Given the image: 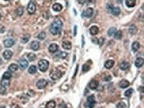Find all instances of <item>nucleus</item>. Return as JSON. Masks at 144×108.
Listing matches in <instances>:
<instances>
[{
	"instance_id": "nucleus-1",
	"label": "nucleus",
	"mask_w": 144,
	"mask_h": 108,
	"mask_svg": "<svg viewBox=\"0 0 144 108\" xmlns=\"http://www.w3.org/2000/svg\"><path fill=\"white\" fill-rule=\"evenodd\" d=\"M62 27V23L61 20H55L51 24V27H50V32L53 35H57L58 34L61 30Z\"/></svg>"
},
{
	"instance_id": "nucleus-2",
	"label": "nucleus",
	"mask_w": 144,
	"mask_h": 108,
	"mask_svg": "<svg viewBox=\"0 0 144 108\" xmlns=\"http://www.w3.org/2000/svg\"><path fill=\"white\" fill-rule=\"evenodd\" d=\"M62 73L61 72V71H60L58 68H53L51 70V72H50V77L51 79L54 80L60 79L62 77Z\"/></svg>"
},
{
	"instance_id": "nucleus-3",
	"label": "nucleus",
	"mask_w": 144,
	"mask_h": 108,
	"mask_svg": "<svg viewBox=\"0 0 144 108\" xmlns=\"http://www.w3.org/2000/svg\"><path fill=\"white\" fill-rule=\"evenodd\" d=\"M38 65H39V70L41 72H45L49 68V61H47V60H41L38 63Z\"/></svg>"
},
{
	"instance_id": "nucleus-4",
	"label": "nucleus",
	"mask_w": 144,
	"mask_h": 108,
	"mask_svg": "<svg viewBox=\"0 0 144 108\" xmlns=\"http://www.w3.org/2000/svg\"><path fill=\"white\" fill-rule=\"evenodd\" d=\"M87 105L89 108H93L96 105V100L94 96H90L88 97L87 100Z\"/></svg>"
},
{
	"instance_id": "nucleus-5",
	"label": "nucleus",
	"mask_w": 144,
	"mask_h": 108,
	"mask_svg": "<svg viewBox=\"0 0 144 108\" xmlns=\"http://www.w3.org/2000/svg\"><path fill=\"white\" fill-rule=\"evenodd\" d=\"M94 10L92 8H88L87 9H86L85 11H84V12L82 13V17H92L93 15Z\"/></svg>"
},
{
	"instance_id": "nucleus-6",
	"label": "nucleus",
	"mask_w": 144,
	"mask_h": 108,
	"mask_svg": "<svg viewBox=\"0 0 144 108\" xmlns=\"http://www.w3.org/2000/svg\"><path fill=\"white\" fill-rule=\"evenodd\" d=\"M47 84H48V82H47L46 80L42 79V80H40L37 82V87L38 88V89H44L47 86Z\"/></svg>"
},
{
	"instance_id": "nucleus-7",
	"label": "nucleus",
	"mask_w": 144,
	"mask_h": 108,
	"mask_svg": "<svg viewBox=\"0 0 144 108\" xmlns=\"http://www.w3.org/2000/svg\"><path fill=\"white\" fill-rule=\"evenodd\" d=\"M36 11V6L35 4H33L32 1H30L27 6V11L29 14H33Z\"/></svg>"
},
{
	"instance_id": "nucleus-8",
	"label": "nucleus",
	"mask_w": 144,
	"mask_h": 108,
	"mask_svg": "<svg viewBox=\"0 0 144 108\" xmlns=\"http://www.w3.org/2000/svg\"><path fill=\"white\" fill-rule=\"evenodd\" d=\"M14 43H15V41L13 39H7L4 41V46H5L6 48L11 47L14 45Z\"/></svg>"
},
{
	"instance_id": "nucleus-9",
	"label": "nucleus",
	"mask_w": 144,
	"mask_h": 108,
	"mask_svg": "<svg viewBox=\"0 0 144 108\" xmlns=\"http://www.w3.org/2000/svg\"><path fill=\"white\" fill-rule=\"evenodd\" d=\"M19 67L21 68V69L24 70L28 66V61L25 59H21L19 62Z\"/></svg>"
},
{
	"instance_id": "nucleus-10",
	"label": "nucleus",
	"mask_w": 144,
	"mask_h": 108,
	"mask_svg": "<svg viewBox=\"0 0 144 108\" xmlns=\"http://www.w3.org/2000/svg\"><path fill=\"white\" fill-rule=\"evenodd\" d=\"M13 52L9 50H6L5 51H4V53H3V56L5 59L6 60H9L10 58H11L12 56H13Z\"/></svg>"
},
{
	"instance_id": "nucleus-11",
	"label": "nucleus",
	"mask_w": 144,
	"mask_h": 108,
	"mask_svg": "<svg viewBox=\"0 0 144 108\" xmlns=\"http://www.w3.org/2000/svg\"><path fill=\"white\" fill-rule=\"evenodd\" d=\"M40 47V43L37 41H34L31 43V48L33 50H38Z\"/></svg>"
},
{
	"instance_id": "nucleus-12",
	"label": "nucleus",
	"mask_w": 144,
	"mask_h": 108,
	"mask_svg": "<svg viewBox=\"0 0 144 108\" xmlns=\"http://www.w3.org/2000/svg\"><path fill=\"white\" fill-rule=\"evenodd\" d=\"M62 47L63 48L66 49V50H70L72 48V44L70 41H64L62 42Z\"/></svg>"
},
{
	"instance_id": "nucleus-13",
	"label": "nucleus",
	"mask_w": 144,
	"mask_h": 108,
	"mask_svg": "<svg viewBox=\"0 0 144 108\" xmlns=\"http://www.w3.org/2000/svg\"><path fill=\"white\" fill-rule=\"evenodd\" d=\"M98 86V82L94 80L89 83V88L91 89H96Z\"/></svg>"
},
{
	"instance_id": "nucleus-14",
	"label": "nucleus",
	"mask_w": 144,
	"mask_h": 108,
	"mask_svg": "<svg viewBox=\"0 0 144 108\" xmlns=\"http://www.w3.org/2000/svg\"><path fill=\"white\" fill-rule=\"evenodd\" d=\"M58 45H57V44H55V43L51 44V45L49 46V51H50L51 52H52V53H54L55 52H57V51L58 50Z\"/></svg>"
},
{
	"instance_id": "nucleus-15",
	"label": "nucleus",
	"mask_w": 144,
	"mask_h": 108,
	"mask_svg": "<svg viewBox=\"0 0 144 108\" xmlns=\"http://www.w3.org/2000/svg\"><path fill=\"white\" fill-rule=\"evenodd\" d=\"M144 64V59L142 58H137L136 60L135 65L137 68H141Z\"/></svg>"
},
{
	"instance_id": "nucleus-16",
	"label": "nucleus",
	"mask_w": 144,
	"mask_h": 108,
	"mask_svg": "<svg viewBox=\"0 0 144 108\" xmlns=\"http://www.w3.org/2000/svg\"><path fill=\"white\" fill-rule=\"evenodd\" d=\"M99 29L97 26H92L90 29V33L92 35H96L98 33Z\"/></svg>"
},
{
	"instance_id": "nucleus-17",
	"label": "nucleus",
	"mask_w": 144,
	"mask_h": 108,
	"mask_svg": "<svg viewBox=\"0 0 144 108\" xmlns=\"http://www.w3.org/2000/svg\"><path fill=\"white\" fill-rule=\"evenodd\" d=\"M119 85H120V87L121 88H126L127 87H128L129 86V82L126 80H122L121 81H120Z\"/></svg>"
},
{
	"instance_id": "nucleus-18",
	"label": "nucleus",
	"mask_w": 144,
	"mask_h": 108,
	"mask_svg": "<svg viewBox=\"0 0 144 108\" xmlns=\"http://www.w3.org/2000/svg\"><path fill=\"white\" fill-rule=\"evenodd\" d=\"M136 4V0H125V5L128 7H133Z\"/></svg>"
},
{
	"instance_id": "nucleus-19",
	"label": "nucleus",
	"mask_w": 144,
	"mask_h": 108,
	"mask_svg": "<svg viewBox=\"0 0 144 108\" xmlns=\"http://www.w3.org/2000/svg\"><path fill=\"white\" fill-rule=\"evenodd\" d=\"M53 9L55 11L60 12L62 9V5L60 4H58V3L55 4L53 5Z\"/></svg>"
},
{
	"instance_id": "nucleus-20",
	"label": "nucleus",
	"mask_w": 144,
	"mask_h": 108,
	"mask_svg": "<svg viewBox=\"0 0 144 108\" xmlns=\"http://www.w3.org/2000/svg\"><path fill=\"white\" fill-rule=\"evenodd\" d=\"M140 44L137 41L133 43L132 45V50L133 52H137L140 49Z\"/></svg>"
},
{
	"instance_id": "nucleus-21",
	"label": "nucleus",
	"mask_w": 144,
	"mask_h": 108,
	"mask_svg": "<svg viewBox=\"0 0 144 108\" xmlns=\"http://www.w3.org/2000/svg\"><path fill=\"white\" fill-rule=\"evenodd\" d=\"M114 65V61L112 60H109L106 61L104 64V66L107 69H110V68H112Z\"/></svg>"
},
{
	"instance_id": "nucleus-22",
	"label": "nucleus",
	"mask_w": 144,
	"mask_h": 108,
	"mask_svg": "<svg viewBox=\"0 0 144 108\" xmlns=\"http://www.w3.org/2000/svg\"><path fill=\"white\" fill-rule=\"evenodd\" d=\"M120 9L118 7H113L111 9V13L113 15L115 16H117L120 13Z\"/></svg>"
},
{
	"instance_id": "nucleus-23",
	"label": "nucleus",
	"mask_w": 144,
	"mask_h": 108,
	"mask_svg": "<svg viewBox=\"0 0 144 108\" xmlns=\"http://www.w3.org/2000/svg\"><path fill=\"white\" fill-rule=\"evenodd\" d=\"M129 67V64L127 62H123L120 64V68L122 70H125Z\"/></svg>"
},
{
	"instance_id": "nucleus-24",
	"label": "nucleus",
	"mask_w": 144,
	"mask_h": 108,
	"mask_svg": "<svg viewBox=\"0 0 144 108\" xmlns=\"http://www.w3.org/2000/svg\"><path fill=\"white\" fill-rule=\"evenodd\" d=\"M137 27L134 25H132L129 28V32L132 34V35H135L137 33Z\"/></svg>"
},
{
	"instance_id": "nucleus-25",
	"label": "nucleus",
	"mask_w": 144,
	"mask_h": 108,
	"mask_svg": "<svg viewBox=\"0 0 144 108\" xmlns=\"http://www.w3.org/2000/svg\"><path fill=\"white\" fill-rule=\"evenodd\" d=\"M17 69H18V66L15 64H11L8 68V70L11 72H15L16 70H17Z\"/></svg>"
},
{
	"instance_id": "nucleus-26",
	"label": "nucleus",
	"mask_w": 144,
	"mask_h": 108,
	"mask_svg": "<svg viewBox=\"0 0 144 108\" xmlns=\"http://www.w3.org/2000/svg\"><path fill=\"white\" fill-rule=\"evenodd\" d=\"M56 106V103L55 101L51 100L49 101L46 105V108H55Z\"/></svg>"
},
{
	"instance_id": "nucleus-27",
	"label": "nucleus",
	"mask_w": 144,
	"mask_h": 108,
	"mask_svg": "<svg viewBox=\"0 0 144 108\" xmlns=\"http://www.w3.org/2000/svg\"><path fill=\"white\" fill-rule=\"evenodd\" d=\"M1 85L3 86L4 87H8L10 85V81L9 80H7V79H3L1 80Z\"/></svg>"
},
{
	"instance_id": "nucleus-28",
	"label": "nucleus",
	"mask_w": 144,
	"mask_h": 108,
	"mask_svg": "<svg viewBox=\"0 0 144 108\" xmlns=\"http://www.w3.org/2000/svg\"><path fill=\"white\" fill-rule=\"evenodd\" d=\"M30 37H31V36H30V35H29V34L25 35L23 37H22V39H21V42L23 43H27L28 41H29V39H30Z\"/></svg>"
},
{
	"instance_id": "nucleus-29",
	"label": "nucleus",
	"mask_w": 144,
	"mask_h": 108,
	"mask_svg": "<svg viewBox=\"0 0 144 108\" xmlns=\"http://www.w3.org/2000/svg\"><path fill=\"white\" fill-rule=\"evenodd\" d=\"M37 67L35 66V65H33L30 66V68H29V72L31 74H35L37 72Z\"/></svg>"
},
{
	"instance_id": "nucleus-30",
	"label": "nucleus",
	"mask_w": 144,
	"mask_h": 108,
	"mask_svg": "<svg viewBox=\"0 0 144 108\" xmlns=\"http://www.w3.org/2000/svg\"><path fill=\"white\" fill-rule=\"evenodd\" d=\"M116 32V28L112 27V28H110L109 30H108V36H110V37H111V36L114 35Z\"/></svg>"
},
{
	"instance_id": "nucleus-31",
	"label": "nucleus",
	"mask_w": 144,
	"mask_h": 108,
	"mask_svg": "<svg viewBox=\"0 0 144 108\" xmlns=\"http://www.w3.org/2000/svg\"><path fill=\"white\" fill-rule=\"evenodd\" d=\"M114 37L116 39H121L122 37V32L121 31H117L114 34Z\"/></svg>"
},
{
	"instance_id": "nucleus-32",
	"label": "nucleus",
	"mask_w": 144,
	"mask_h": 108,
	"mask_svg": "<svg viewBox=\"0 0 144 108\" xmlns=\"http://www.w3.org/2000/svg\"><path fill=\"white\" fill-rule=\"evenodd\" d=\"M46 36H47L46 33L44 32V31H42V32H41L39 34V35H38V39H40V40H44V39L46 38Z\"/></svg>"
},
{
	"instance_id": "nucleus-33",
	"label": "nucleus",
	"mask_w": 144,
	"mask_h": 108,
	"mask_svg": "<svg viewBox=\"0 0 144 108\" xmlns=\"http://www.w3.org/2000/svg\"><path fill=\"white\" fill-rule=\"evenodd\" d=\"M27 58L29 60V61L32 62V61H34L36 59V55L33 53H30L27 55Z\"/></svg>"
},
{
	"instance_id": "nucleus-34",
	"label": "nucleus",
	"mask_w": 144,
	"mask_h": 108,
	"mask_svg": "<svg viewBox=\"0 0 144 108\" xmlns=\"http://www.w3.org/2000/svg\"><path fill=\"white\" fill-rule=\"evenodd\" d=\"M23 7H19V8H17V9L16 10V13L19 16H21L23 14Z\"/></svg>"
},
{
	"instance_id": "nucleus-35",
	"label": "nucleus",
	"mask_w": 144,
	"mask_h": 108,
	"mask_svg": "<svg viewBox=\"0 0 144 108\" xmlns=\"http://www.w3.org/2000/svg\"><path fill=\"white\" fill-rule=\"evenodd\" d=\"M11 78V74L9 72H6L3 75V79H7V80H9Z\"/></svg>"
},
{
	"instance_id": "nucleus-36",
	"label": "nucleus",
	"mask_w": 144,
	"mask_h": 108,
	"mask_svg": "<svg viewBox=\"0 0 144 108\" xmlns=\"http://www.w3.org/2000/svg\"><path fill=\"white\" fill-rule=\"evenodd\" d=\"M133 92V89H128L127 91H125V92L124 95L126 97H129L132 96Z\"/></svg>"
},
{
	"instance_id": "nucleus-37",
	"label": "nucleus",
	"mask_w": 144,
	"mask_h": 108,
	"mask_svg": "<svg viewBox=\"0 0 144 108\" xmlns=\"http://www.w3.org/2000/svg\"><path fill=\"white\" fill-rule=\"evenodd\" d=\"M6 93V88L4 87L3 86L0 85V94L4 95Z\"/></svg>"
},
{
	"instance_id": "nucleus-38",
	"label": "nucleus",
	"mask_w": 144,
	"mask_h": 108,
	"mask_svg": "<svg viewBox=\"0 0 144 108\" xmlns=\"http://www.w3.org/2000/svg\"><path fill=\"white\" fill-rule=\"evenodd\" d=\"M89 69H90V66L88 65H87V64H84L83 66H82V70H83L84 72H88V71L89 70Z\"/></svg>"
},
{
	"instance_id": "nucleus-39",
	"label": "nucleus",
	"mask_w": 144,
	"mask_h": 108,
	"mask_svg": "<svg viewBox=\"0 0 144 108\" xmlns=\"http://www.w3.org/2000/svg\"><path fill=\"white\" fill-rule=\"evenodd\" d=\"M117 108H125V104L123 102H120L117 105Z\"/></svg>"
},
{
	"instance_id": "nucleus-40",
	"label": "nucleus",
	"mask_w": 144,
	"mask_h": 108,
	"mask_svg": "<svg viewBox=\"0 0 144 108\" xmlns=\"http://www.w3.org/2000/svg\"><path fill=\"white\" fill-rule=\"evenodd\" d=\"M59 56H60V57H61V58H64L65 57H66V56H67V53L64 52H61V53L59 54Z\"/></svg>"
},
{
	"instance_id": "nucleus-41",
	"label": "nucleus",
	"mask_w": 144,
	"mask_h": 108,
	"mask_svg": "<svg viewBox=\"0 0 144 108\" xmlns=\"http://www.w3.org/2000/svg\"><path fill=\"white\" fill-rule=\"evenodd\" d=\"M5 31V28L3 25H0V33H3Z\"/></svg>"
},
{
	"instance_id": "nucleus-42",
	"label": "nucleus",
	"mask_w": 144,
	"mask_h": 108,
	"mask_svg": "<svg viewBox=\"0 0 144 108\" xmlns=\"http://www.w3.org/2000/svg\"><path fill=\"white\" fill-rule=\"evenodd\" d=\"M87 1H88V0H78V3L80 4H82V5L86 4V2H87Z\"/></svg>"
},
{
	"instance_id": "nucleus-43",
	"label": "nucleus",
	"mask_w": 144,
	"mask_h": 108,
	"mask_svg": "<svg viewBox=\"0 0 144 108\" xmlns=\"http://www.w3.org/2000/svg\"><path fill=\"white\" fill-rule=\"evenodd\" d=\"M11 108H20V107L17 104H13L11 106Z\"/></svg>"
},
{
	"instance_id": "nucleus-44",
	"label": "nucleus",
	"mask_w": 144,
	"mask_h": 108,
	"mask_svg": "<svg viewBox=\"0 0 144 108\" xmlns=\"http://www.w3.org/2000/svg\"><path fill=\"white\" fill-rule=\"evenodd\" d=\"M99 42H100V45H101L102 44H103V43L104 42V39H103V38H100V39L98 40V43H99Z\"/></svg>"
},
{
	"instance_id": "nucleus-45",
	"label": "nucleus",
	"mask_w": 144,
	"mask_h": 108,
	"mask_svg": "<svg viewBox=\"0 0 144 108\" xmlns=\"http://www.w3.org/2000/svg\"><path fill=\"white\" fill-rule=\"evenodd\" d=\"M111 79H112V78H111V76H108V77L107 78H105V80H106V81H109V80H111Z\"/></svg>"
},
{
	"instance_id": "nucleus-46",
	"label": "nucleus",
	"mask_w": 144,
	"mask_h": 108,
	"mask_svg": "<svg viewBox=\"0 0 144 108\" xmlns=\"http://www.w3.org/2000/svg\"><path fill=\"white\" fill-rule=\"evenodd\" d=\"M76 35V26H74V35Z\"/></svg>"
},
{
	"instance_id": "nucleus-47",
	"label": "nucleus",
	"mask_w": 144,
	"mask_h": 108,
	"mask_svg": "<svg viewBox=\"0 0 144 108\" xmlns=\"http://www.w3.org/2000/svg\"><path fill=\"white\" fill-rule=\"evenodd\" d=\"M1 63H2V60H1V59L0 58V64H1Z\"/></svg>"
},
{
	"instance_id": "nucleus-48",
	"label": "nucleus",
	"mask_w": 144,
	"mask_h": 108,
	"mask_svg": "<svg viewBox=\"0 0 144 108\" xmlns=\"http://www.w3.org/2000/svg\"><path fill=\"white\" fill-rule=\"evenodd\" d=\"M1 14H0V19H1Z\"/></svg>"
},
{
	"instance_id": "nucleus-49",
	"label": "nucleus",
	"mask_w": 144,
	"mask_h": 108,
	"mask_svg": "<svg viewBox=\"0 0 144 108\" xmlns=\"http://www.w3.org/2000/svg\"><path fill=\"white\" fill-rule=\"evenodd\" d=\"M5 1H9V0H5Z\"/></svg>"
}]
</instances>
